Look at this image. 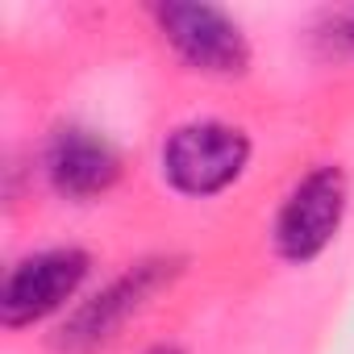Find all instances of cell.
Here are the masks:
<instances>
[{
  "label": "cell",
  "mask_w": 354,
  "mask_h": 354,
  "mask_svg": "<svg viewBox=\"0 0 354 354\" xmlns=\"http://www.w3.org/2000/svg\"><path fill=\"white\" fill-rule=\"evenodd\" d=\"M175 275H180V259H146L138 267H129L125 275H117L109 288H100L96 296H88L59 329V346L71 354H88L104 342L117 337V329L142 313Z\"/></svg>",
  "instance_id": "obj_4"
},
{
  "label": "cell",
  "mask_w": 354,
  "mask_h": 354,
  "mask_svg": "<svg viewBox=\"0 0 354 354\" xmlns=\"http://www.w3.org/2000/svg\"><path fill=\"white\" fill-rule=\"evenodd\" d=\"M162 42L180 55V63H188L201 75H217V80H234L246 75L250 67V42L242 34V26L217 9V5H184V0H167V5L150 9Z\"/></svg>",
  "instance_id": "obj_2"
},
{
  "label": "cell",
  "mask_w": 354,
  "mask_h": 354,
  "mask_svg": "<svg viewBox=\"0 0 354 354\" xmlns=\"http://www.w3.org/2000/svg\"><path fill=\"white\" fill-rule=\"evenodd\" d=\"M325 34L333 38V46H342L346 55H354V9H337L329 17V30Z\"/></svg>",
  "instance_id": "obj_7"
},
{
  "label": "cell",
  "mask_w": 354,
  "mask_h": 354,
  "mask_svg": "<svg viewBox=\"0 0 354 354\" xmlns=\"http://www.w3.org/2000/svg\"><path fill=\"white\" fill-rule=\"evenodd\" d=\"M146 354H180L175 346H154V350H146Z\"/></svg>",
  "instance_id": "obj_8"
},
{
  "label": "cell",
  "mask_w": 354,
  "mask_h": 354,
  "mask_svg": "<svg viewBox=\"0 0 354 354\" xmlns=\"http://www.w3.org/2000/svg\"><path fill=\"white\" fill-rule=\"evenodd\" d=\"M42 171L59 196L67 201H96L121 180V154L109 138L84 125H63L46 142Z\"/></svg>",
  "instance_id": "obj_6"
},
{
  "label": "cell",
  "mask_w": 354,
  "mask_h": 354,
  "mask_svg": "<svg viewBox=\"0 0 354 354\" xmlns=\"http://www.w3.org/2000/svg\"><path fill=\"white\" fill-rule=\"evenodd\" d=\"M88 271H92V259L80 246H55V250L26 254L5 275V288H0V321L9 329H26L67 308V300L80 292Z\"/></svg>",
  "instance_id": "obj_5"
},
{
  "label": "cell",
  "mask_w": 354,
  "mask_h": 354,
  "mask_svg": "<svg viewBox=\"0 0 354 354\" xmlns=\"http://www.w3.org/2000/svg\"><path fill=\"white\" fill-rule=\"evenodd\" d=\"M346 217V175L333 162L313 167L304 180L292 184V192L283 196L275 225H271V242L275 254L288 263H313L325 254V246L337 238Z\"/></svg>",
  "instance_id": "obj_3"
},
{
  "label": "cell",
  "mask_w": 354,
  "mask_h": 354,
  "mask_svg": "<svg viewBox=\"0 0 354 354\" xmlns=\"http://www.w3.org/2000/svg\"><path fill=\"white\" fill-rule=\"evenodd\" d=\"M250 167V138L225 121L180 125L162 146V180L180 196H221Z\"/></svg>",
  "instance_id": "obj_1"
}]
</instances>
